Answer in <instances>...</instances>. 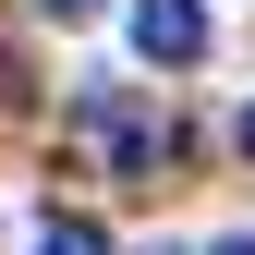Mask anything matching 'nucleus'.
<instances>
[{
    "mask_svg": "<svg viewBox=\"0 0 255 255\" xmlns=\"http://www.w3.org/2000/svg\"><path fill=\"white\" fill-rule=\"evenodd\" d=\"M134 49L170 73V61H195L207 49V0H134Z\"/></svg>",
    "mask_w": 255,
    "mask_h": 255,
    "instance_id": "f03ea898",
    "label": "nucleus"
},
{
    "mask_svg": "<svg viewBox=\"0 0 255 255\" xmlns=\"http://www.w3.org/2000/svg\"><path fill=\"white\" fill-rule=\"evenodd\" d=\"M243 158H255V110H243Z\"/></svg>",
    "mask_w": 255,
    "mask_h": 255,
    "instance_id": "423d86ee",
    "label": "nucleus"
},
{
    "mask_svg": "<svg viewBox=\"0 0 255 255\" xmlns=\"http://www.w3.org/2000/svg\"><path fill=\"white\" fill-rule=\"evenodd\" d=\"M37 255H110V231H98V219H73V207H61V219H37Z\"/></svg>",
    "mask_w": 255,
    "mask_h": 255,
    "instance_id": "7ed1b4c3",
    "label": "nucleus"
},
{
    "mask_svg": "<svg viewBox=\"0 0 255 255\" xmlns=\"http://www.w3.org/2000/svg\"><path fill=\"white\" fill-rule=\"evenodd\" d=\"M37 12H61V24H85V12H98V0H37Z\"/></svg>",
    "mask_w": 255,
    "mask_h": 255,
    "instance_id": "20e7f679",
    "label": "nucleus"
},
{
    "mask_svg": "<svg viewBox=\"0 0 255 255\" xmlns=\"http://www.w3.org/2000/svg\"><path fill=\"white\" fill-rule=\"evenodd\" d=\"M207 255H255V231H231V243H207Z\"/></svg>",
    "mask_w": 255,
    "mask_h": 255,
    "instance_id": "39448f33",
    "label": "nucleus"
},
{
    "mask_svg": "<svg viewBox=\"0 0 255 255\" xmlns=\"http://www.w3.org/2000/svg\"><path fill=\"white\" fill-rule=\"evenodd\" d=\"M85 134H98V158H110L122 182H146L158 158H170V134H158V122L122 98V85H85Z\"/></svg>",
    "mask_w": 255,
    "mask_h": 255,
    "instance_id": "f257e3e1",
    "label": "nucleus"
}]
</instances>
